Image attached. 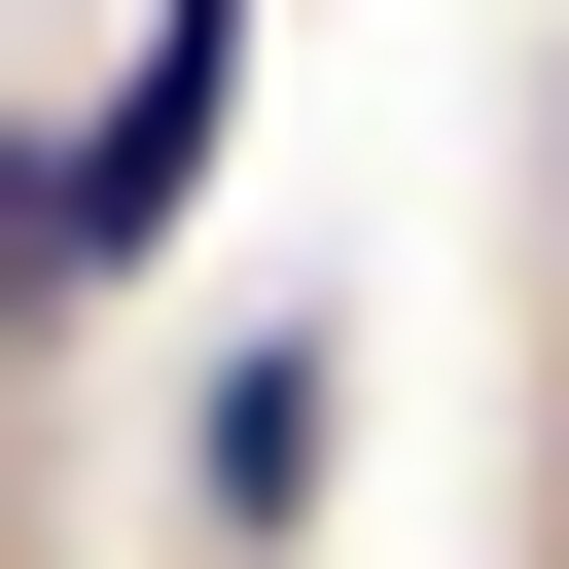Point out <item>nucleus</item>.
Instances as JSON below:
<instances>
[{
    "label": "nucleus",
    "mask_w": 569,
    "mask_h": 569,
    "mask_svg": "<svg viewBox=\"0 0 569 569\" xmlns=\"http://www.w3.org/2000/svg\"><path fill=\"white\" fill-rule=\"evenodd\" d=\"M213 142H249V0H142V71L71 142H0V284H107L142 213H213Z\"/></svg>",
    "instance_id": "obj_1"
}]
</instances>
